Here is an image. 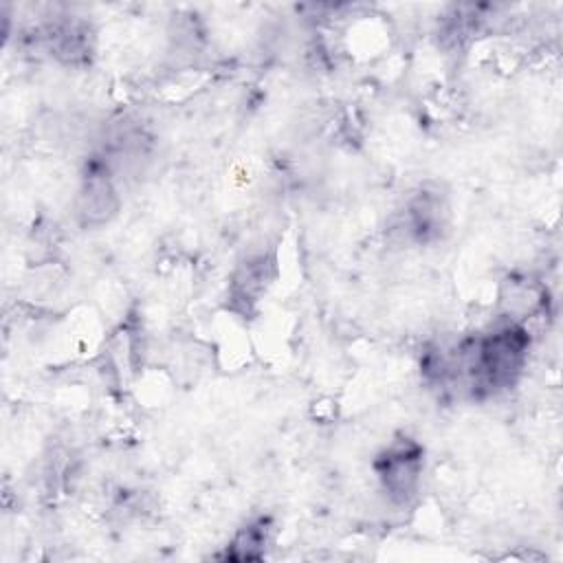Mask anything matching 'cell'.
<instances>
[{"label":"cell","mask_w":563,"mask_h":563,"mask_svg":"<svg viewBox=\"0 0 563 563\" xmlns=\"http://www.w3.org/2000/svg\"><path fill=\"white\" fill-rule=\"evenodd\" d=\"M530 354V332L523 323L501 317L486 332L464 339L449 356L435 361V376H457L473 398H488L510 389Z\"/></svg>","instance_id":"cell-1"},{"label":"cell","mask_w":563,"mask_h":563,"mask_svg":"<svg viewBox=\"0 0 563 563\" xmlns=\"http://www.w3.org/2000/svg\"><path fill=\"white\" fill-rule=\"evenodd\" d=\"M372 468L387 501L400 508L409 506L420 493L424 446L416 438L398 433L376 453Z\"/></svg>","instance_id":"cell-2"},{"label":"cell","mask_w":563,"mask_h":563,"mask_svg":"<svg viewBox=\"0 0 563 563\" xmlns=\"http://www.w3.org/2000/svg\"><path fill=\"white\" fill-rule=\"evenodd\" d=\"M121 198L108 158H90L77 189L75 211L81 227L108 224L119 211Z\"/></svg>","instance_id":"cell-3"},{"label":"cell","mask_w":563,"mask_h":563,"mask_svg":"<svg viewBox=\"0 0 563 563\" xmlns=\"http://www.w3.org/2000/svg\"><path fill=\"white\" fill-rule=\"evenodd\" d=\"M273 264L275 260L266 253L246 257L242 264H238L229 286V299L235 310L240 306L244 312H249L251 306L262 297L273 277Z\"/></svg>","instance_id":"cell-4"},{"label":"cell","mask_w":563,"mask_h":563,"mask_svg":"<svg viewBox=\"0 0 563 563\" xmlns=\"http://www.w3.org/2000/svg\"><path fill=\"white\" fill-rule=\"evenodd\" d=\"M407 222H409L411 235L420 242L440 238V233L446 229V222H449L446 198L440 191H429V189L418 191L409 200Z\"/></svg>","instance_id":"cell-5"},{"label":"cell","mask_w":563,"mask_h":563,"mask_svg":"<svg viewBox=\"0 0 563 563\" xmlns=\"http://www.w3.org/2000/svg\"><path fill=\"white\" fill-rule=\"evenodd\" d=\"M271 519L268 517H255L246 521L229 541L224 550V559L231 561H257L264 556L266 543L271 539Z\"/></svg>","instance_id":"cell-6"}]
</instances>
